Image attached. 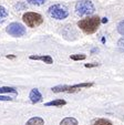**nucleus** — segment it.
<instances>
[{
	"label": "nucleus",
	"mask_w": 124,
	"mask_h": 125,
	"mask_svg": "<svg viewBox=\"0 0 124 125\" xmlns=\"http://www.w3.org/2000/svg\"><path fill=\"white\" fill-rule=\"evenodd\" d=\"M100 23H101V20L99 17H91V18L80 20V21L78 22V27L84 33L91 34V33H94L98 30Z\"/></svg>",
	"instance_id": "nucleus-1"
},
{
	"label": "nucleus",
	"mask_w": 124,
	"mask_h": 125,
	"mask_svg": "<svg viewBox=\"0 0 124 125\" xmlns=\"http://www.w3.org/2000/svg\"><path fill=\"white\" fill-rule=\"evenodd\" d=\"M95 10L94 5L90 0H80L75 5V11L79 16H90Z\"/></svg>",
	"instance_id": "nucleus-2"
},
{
	"label": "nucleus",
	"mask_w": 124,
	"mask_h": 125,
	"mask_svg": "<svg viewBox=\"0 0 124 125\" xmlns=\"http://www.w3.org/2000/svg\"><path fill=\"white\" fill-rule=\"evenodd\" d=\"M22 20L30 28H35L43 22L42 16L37 13V12H26L22 17Z\"/></svg>",
	"instance_id": "nucleus-3"
},
{
	"label": "nucleus",
	"mask_w": 124,
	"mask_h": 125,
	"mask_svg": "<svg viewBox=\"0 0 124 125\" xmlns=\"http://www.w3.org/2000/svg\"><path fill=\"white\" fill-rule=\"evenodd\" d=\"M49 14L56 20H62L66 19L67 17L69 16V11L68 8L66 6L62 5H53L49 8Z\"/></svg>",
	"instance_id": "nucleus-4"
},
{
	"label": "nucleus",
	"mask_w": 124,
	"mask_h": 125,
	"mask_svg": "<svg viewBox=\"0 0 124 125\" xmlns=\"http://www.w3.org/2000/svg\"><path fill=\"white\" fill-rule=\"evenodd\" d=\"M6 31H7L8 34H10L11 37H22V35L26 34V28L22 26L21 23L19 22H12L9 26L6 28Z\"/></svg>",
	"instance_id": "nucleus-5"
},
{
	"label": "nucleus",
	"mask_w": 124,
	"mask_h": 125,
	"mask_svg": "<svg viewBox=\"0 0 124 125\" xmlns=\"http://www.w3.org/2000/svg\"><path fill=\"white\" fill-rule=\"evenodd\" d=\"M29 97H30L32 103H38V102H40L42 100V94L40 93V91L38 89H32L30 94H29Z\"/></svg>",
	"instance_id": "nucleus-6"
},
{
	"label": "nucleus",
	"mask_w": 124,
	"mask_h": 125,
	"mask_svg": "<svg viewBox=\"0 0 124 125\" xmlns=\"http://www.w3.org/2000/svg\"><path fill=\"white\" fill-rule=\"evenodd\" d=\"M31 60H37V61H42L47 64L53 63V59L50 55H30Z\"/></svg>",
	"instance_id": "nucleus-7"
},
{
	"label": "nucleus",
	"mask_w": 124,
	"mask_h": 125,
	"mask_svg": "<svg viewBox=\"0 0 124 125\" xmlns=\"http://www.w3.org/2000/svg\"><path fill=\"white\" fill-rule=\"evenodd\" d=\"M26 125H45V121L42 120L41 117H32L26 123Z\"/></svg>",
	"instance_id": "nucleus-8"
},
{
	"label": "nucleus",
	"mask_w": 124,
	"mask_h": 125,
	"mask_svg": "<svg viewBox=\"0 0 124 125\" xmlns=\"http://www.w3.org/2000/svg\"><path fill=\"white\" fill-rule=\"evenodd\" d=\"M60 125H78V121L74 117H66L61 121Z\"/></svg>",
	"instance_id": "nucleus-9"
},
{
	"label": "nucleus",
	"mask_w": 124,
	"mask_h": 125,
	"mask_svg": "<svg viewBox=\"0 0 124 125\" xmlns=\"http://www.w3.org/2000/svg\"><path fill=\"white\" fill-rule=\"evenodd\" d=\"M66 104H67V102L64 100H54V101L45 103V106H62V105H66Z\"/></svg>",
	"instance_id": "nucleus-10"
},
{
	"label": "nucleus",
	"mask_w": 124,
	"mask_h": 125,
	"mask_svg": "<svg viewBox=\"0 0 124 125\" xmlns=\"http://www.w3.org/2000/svg\"><path fill=\"white\" fill-rule=\"evenodd\" d=\"M8 17V11L5 7H1L0 6V23H2L3 21H6Z\"/></svg>",
	"instance_id": "nucleus-11"
},
{
	"label": "nucleus",
	"mask_w": 124,
	"mask_h": 125,
	"mask_svg": "<svg viewBox=\"0 0 124 125\" xmlns=\"http://www.w3.org/2000/svg\"><path fill=\"white\" fill-rule=\"evenodd\" d=\"M51 90H52V92H54V93L67 92V90H68V85H58V86L52 87Z\"/></svg>",
	"instance_id": "nucleus-12"
},
{
	"label": "nucleus",
	"mask_w": 124,
	"mask_h": 125,
	"mask_svg": "<svg viewBox=\"0 0 124 125\" xmlns=\"http://www.w3.org/2000/svg\"><path fill=\"white\" fill-rule=\"evenodd\" d=\"M93 125H112V123L106 118H99L93 123Z\"/></svg>",
	"instance_id": "nucleus-13"
},
{
	"label": "nucleus",
	"mask_w": 124,
	"mask_h": 125,
	"mask_svg": "<svg viewBox=\"0 0 124 125\" xmlns=\"http://www.w3.org/2000/svg\"><path fill=\"white\" fill-rule=\"evenodd\" d=\"M1 93H14V94H16L17 91L14 90L13 87L2 86V87H0V94H1Z\"/></svg>",
	"instance_id": "nucleus-14"
},
{
	"label": "nucleus",
	"mask_w": 124,
	"mask_h": 125,
	"mask_svg": "<svg viewBox=\"0 0 124 125\" xmlns=\"http://www.w3.org/2000/svg\"><path fill=\"white\" fill-rule=\"evenodd\" d=\"M29 3L31 5H34V6H41V5H45L47 2V0H27Z\"/></svg>",
	"instance_id": "nucleus-15"
},
{
	"label": "nucleus",
	"mask_w": 124,
	"mask_h": 125,
	"mask_svg": "<svg viewBox=\"0 0 124 125\" xmlns=\"http://www.w3.org/2000/svg\"><path fill=\"white\" fill-rule=\"evenodd\" d=\"M85 54H73L70 55V59L71 60H74V61H80V60H84L85 59Z\"/></svg>",
	"instance_id": "nucleus-16"
},
{
	"label": "nucleus",
	"mask_w": 124,
	"mask_h": 125,
	"mask_svg": "<svg viewBox=\"0 0 124 125\" xmlns=\"http://www.w3.org/2000/svg\"><path fill=\"white\" fill-rule=\"evenodd\" d=\"M117 32H119L120 34L124 35V20H122V21L117 24Z\"/></svg>",
	"instance_id": "nucleus-17"
},
{
	"label": "nucleus",
	"mask_w": 124,
	"mask_h": 125,
	"mask_svg": "<svg viewBox=\"0 0 124 125\" xmlns=\"http://www.w3.org/2000/svg\"><path fill=\"white\" fill-rule=\"evenodd\" d=\"M11 97L10 96H2V95H0V101H11Z\"/></svg>",
	"instance_id": "nucleus-18"
},
{
	"label": "nucleus",
	"mask_w": 124,
	"mask_h": 125,
	"mask_svg": "<svg viewBox=\"0 0 124 125\" xmlns=\"http://www.w3.org/2000/svg\"><path fill=\"white\" fill-rule=\"evenodd\" d=\"M117 45H119L120 48H124V38L120 39L119 42H117Z\"/></svg>",
	"instance_id": "nucleus-19"
},
{
	"label": "nucleus",
	"mask_w": 124,
	"mask_h": 125,
	"mask_svg": "<svg viewBox=\"0 0 124 125\" xmlns=\"http://www.w3.org/2000/svg\"><path fill=\"white\" fill-rule=\"evenodd\" d=\"M98 66V63H93V64H85V68H94Z\"/></svg>",
	"instance_id": "nucleus-20"
}]
</instances>
